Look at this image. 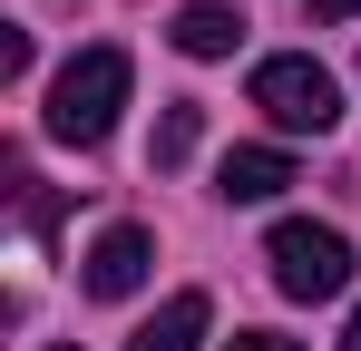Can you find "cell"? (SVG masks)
<instances>
[{"mask_svg": "<svg viewBox=\"0 0 361 351\" xmlns=\"http://www.w3.org/2000/svg\"><path fill=\"white\" fill-rule=\"evenodd\" d=\"M195 137H205V108H195V98H166V117H157V147H147V166H157V176H176L185 156H195Z\"/></svg>", "mask_w": 361, "mask_h": 351, "instance_id": "cell-8", "label": "cell"}, {"mask_svg": "<svg viewBox=\"0 0 361 351\" xmlns=\"http://www.w3.org/2000/svg\"><path fill=\"white\" fill-rule=\"evenodd\" d=\"M342 351H361V312H352V332H342Z\"/></svg>", "mask_w": 361, "mask_h": 351, "instance_id": "cell-12", "label": "cell"}, {"mask_svg": "<svg viewBox=\"0 0 361 351\" xmlns=\"http://www.w3.org/2000/svg\"><path fill=\"white\" fill-rule=\"evenodd\" d=\"M205 322H215V302L185 283V292H166L157 322H137V342H127V351H195V342H205Z\"/></svg>", "mask_w": 361, "mask_h": 351, "instance_id": "cell-6", "label": "cell"}, {"mask_svg": "<svg viewBox=\"0 0 361 351\" xmlns=\"http://www.w3.org/2000/svg\"><path fill=\"white\" fill-rule=\"evenodd\" d=\"M254 108L274 117V127H293V137H322V127L342 117V78H332L322 58L283 49V58H264V68H254Z\"/></svg>", "mask_w": 361, "mask_h": 351, "instance_id": "cell-2", "label": "cell"}, {"mask_svg": "<svg viewBox=\"0 0 361 351\" xmlns=\"http://www.w3.org/2000/svg\"><path fill=\"white\" fill-rule=\"evenodd\" d=\"M49 351H78V342H49Z\"/></svg>", "mask_w": 361, "mask_h": 351, "instance_id": "cell-13", "label": "cell"}, {"mask_svg": "<svg viewBox=\"0 0 361 351\" xmlns=\"http://www.w3.org/2000/svg\"><path fill=\"white\" fill-rule=\"evenodd\" d=\"M0 78H30V30H0Z\"/></svg>", "mask_w": 361, "mask_h": 351, "instance_id": "cell-9", "label": "cell"}, {"mask_svg": "<svg viewBox=\"0 0 361 351\" xmlns=\"http://www.w3.org/2000/svg\"><path fill=\"white\" fill-rule=\"evenodd\" d=\"M185 58H235L244 39V10H225V0H195V10H176V30H166Z\"/></svg>", "mask_w": 361, "mask_h": 351, "instance_id": "cell-7", "label": "cell"}, {"mask_svg": "<svg viewBox=\"0 0 361 351\" xmlns=\"http://www.w3.org/2000/svg\"><path fill=\"white\" fill-rule=\"evenodd\" d=\"M293 185V156L283 147H235L225 166H215V195L225 205H264V195H283Z\"/></svg>", "mask_w": 361, "mask_h": 351, "instance_id": "cell-5", "label": "cell"}, {"mask_svg": "<svg viewBox=\"0 0 361 351\" xmlns=\"http://www.w3.org/2000/svg\"><path fill=\"white\" fill-rule=\"evenodd\" d=\"M264 264H274V292H293V302H332V292L352 283V244L332 225H274V244H264Z\"/></svg>", "mask_w": 361, "mask_h": 351, "instance_id": "cell-3", "label": "cell"}, {"mask_svg": "<svg viewBox=\"0 0 361 351\" xmlns=\"http://www.w3.org/2000/svg\"><path fill=\"white\" fill-rule=\"evenodd\" d=\"M127 49H78L59 68V88H49V137L59 147H98L108 127H118V108H127Z\"/></svg>", "mask_w": 361, "mask_h": 351, "instance_id": "cell-1", "label": "cell"}, {"mask_svg": "<svg viewBox=\"0 0 361 351\" xmlns=\"http://www.w3.org/2000/svg\"><path fill=\"white\" fill-rule=\"evenodd\" d=\"M225 351H302V342H283V332H235Z\"/></svg>", "mask_w": 361, "mask_h": 351, "instance_id": "cell-10", "label": "cell"}, {"mask_svg": "<svg viewBox=\"0 0 361 351\" xmlns=\"http://www.w3.org/2000/svg\"><path fill=\"white\" fill-rule=\"evenodd\" d=\"M302 10H312V20H352L361 0H302Z\"/></svg>", "mask_w": 361, "mask_h": 351, "instance_id": "cell-11", "label": "cell"}, {"mask_svg": "<svg viewBox=\"0 0 361 351\" xmlns=\"http://www.w3.org/2000/svg\"><path fill=\"white\" fill-rule=\"evenodd\" d=\"M147 264H157V234L147 225H108L88 254H78V283L98 292V302H127V292L147 283Z\"/></svg>", "mask_w": 361, "mask_h": 351, "instance_id": "cell-4", "label": "cell"}]
</instances>
